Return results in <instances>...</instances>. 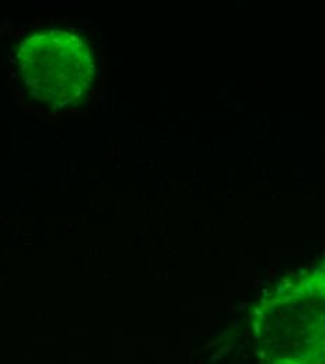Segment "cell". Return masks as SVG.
Returning a JSON list of instances; mask_svg holds the SVG:
<instances>
[{
  "instance_id": "6da1fadb",
  "label": "cell",
  "mask_w": 325,
  "mask_h": 364,
  "mask_svg": "<svg viewBox=\"0 0 325 364\" xmlns=\"http://www.w3.org/2000/svg\"><path fill=\"white\" fill-rule=\"evenodd\" d=\"M251 331L262 364H325V261L261 303Z\"/></svg>"
},
{
  "instance_id": "7a4b0ae2",
  "label": "cell",
  "mask_w": 325,
  "mask_h": 364,
  "mask_svg": "<svg viewBox=\"0 0 325 364\" xmlns=\"http://www.w3.org/2000/svg\"><path fill=\"white\" fill-rule=\"evenodd\" d=\"M17 65L28 94L53 109L80 104L93 86L92 48L72 31L49 28L31 34L20 44Z\"/></svg>"
}]
</instances>
